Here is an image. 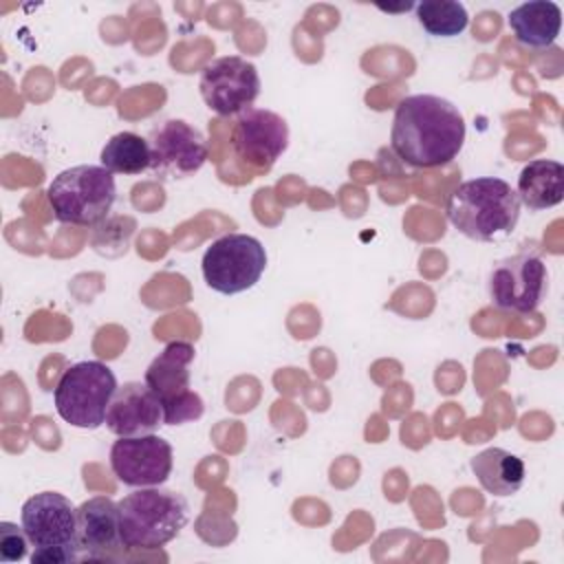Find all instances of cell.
Here are the masks:
<instances>
[{
	"instance_id": "obj_9",
	"label": "cell",
	"mask_w": 564,
	"mask_h": 564,
	"mask_svg": "<svg viewBox=\"0 0 564 564\" xmlns=\"http://www.w3.org/2000/svg\"><path fill=\"white\" fill-rule=\"evenodd\" d=\"M198 88L205 106L216 115H240L260 95V73L240 55H223L203 68Z\"/></svg>"
},
{
	"instance_id": "obj_7",
	"label": "cell",
	"mask_w": 564,
	"mask_h": 564,
	"mask_svg": "<svg viewBox=\"0 0 564 564\" xmlns=\"http://www.w3.org/2000/svg\"><path fill=\"white\" fill-rule=\"evenodd\" d=\"M194 357L196 350L189 341H170L145 370L143 381L161 401L163 425L196 421L205 412L200 394L189 386V366Z\"/></svg>"
},
{
	"instance_id": "obj_19",
	"label": "cell",
	"mask_w": 564,
	"mask_h": 564,
	"mask_svg": "<svg viewBox=\"0 0 564 564\" xmlns=\"http://www.w3.org/2000/svg\"><path fill=\"white\" fill-rule=\"evenodd\" d=\"M101 165L112 174H141L152 165V152L148 139L137 132L123 130L112 134L99 154Z\"/></svg>"
},
{
	"instance_id": "obj_10",
	"label": "cell",
	"mask_w": 564,
	"mask_h": 564,
	"mask_svg": "<svg viewBox=\"0 0 564 564\" xmlns=\"http://www.w3.org/2000/svg\"><path fill=\"white\" fill-rule=\"evenodd\" d=\"M546 293V264L529 251L507 256L489 273V297L496 308L533 313Z\"/></svg>"
},
{
	"instance_id": "obj_11",
	"label": "cell",
	"mask_w": 564,
	"mask_h": 564,
	"mask_svg": "<svg viewBox=\"0 0 564 564\" xmlns=\"http://www.w3.org/2000/svg\"><path fill=\"white\" fill-rule=\"evenodd\" d=\"M174 465L172 445L159 434L119 436L110 447V469L126 487H159Z\"/></svg>"
},
{
	"instance_id": "obj_15",
	"label": "cell",
	"mask_w": 564,
	"mask_h": 564,
	"mask_svg": "<svg viewBox=\"0 0 564 564\" xmlns=\"http://www.w3.org/2000/svg\"><path fill=\"white\" fill-rule=\"evenodd\" d=\"M163 425V408L145 381H128L117 388L106 412V427L117 436L152 434Z\"/></svg>"
},
{
	"instance_id": "obj_18",
	"label": "cell",
	"mask_w": 564,
	"mask_h": 564,
	"mask_svg": "<svg viewBox=\"0 0 564 564\" xmlns=\"http://www.w3.org/2000/svg\"><path fill=\"white\" fill-rule=\"evenodd\" d=\"M469 467L480 487L498 498L516 494L524 482V463L520 456L502 449L487 447L471 456Z\"/></svg>"
},
{
	"instance_id": "obj_13",
	"label": "cell",
	"mask_w": 564,
	"mask_h": 564,
	"mask_svg": "<svg viewBox=\"0 0 564 564\" xmlns=\"http://www.w3.org/2000/svg\"><path fill=\"white\" fill-rule=\"evenodd\" d=\"M150 170L170 178H183L198 172L207 161V141L200 130L183 119H167L150 137Z\"/></svg>"
},
{
	"instance_id": "obj_21",
	"label": "cell",
	"mask_w": 564,
	"mask_h": 564,
	"mask_svg": "<svg viewBox=\"0 0 564 564\" xmlns=\"http://www.w3.org/2000/svg\"><path fill=\"white\" fill-rule=\"evenodd\" d=\"M31 546L22 524L0 522V560L2 562H20L26 557V549Z\"/></svg>"
},
{
	"instance_id": "obj_17",
	"label": "cell",
	"mask_w": 564,
	"mask_h": 564,
	"mask_svg": "<svg viewBox=\"0 0 564 564\" xmlns=\"http://www.w3.org/2000/svg\"><path fill=\"white\" fill-rule=\"evenodd\" d=\"M520 203L529 209H551L564 198V165L555 159L529 161L518 174Z\"/></svg>"
},
{
	"instance_id": "obj_12",
	"label": "cell",
	"mask_w": 564,
	"mask_h": 564,
	"mask_svg": "<svg viewBox=\"0 0 564 564\" xmlns=\"http://www.w3.org/2000/svg\"><path fill=\"white\" fill-rule=\"evenodd\" d=\"M231 145L242 165L269 172L289 145V126L273 110L247 108L234 123Z\"/></svg>"
},
{
	"instance_id": "obj_16",
	"label": "cell",
	"mask_w": 564,
	"mask_h": 564,
	"mask_svg": "<svg viewBox=\"0 0 564 564\" xmlns=\"http://www.w3.org/2000/svg\"><path fill=\"white\" fill-rule=\"evenodd\" d=\"M507 24L518 44L527 48H549L562 29V9L553 0H531L518 4Z\"/></svg>"
},
{
	"instance_id": "obj_3",
	"label": "cell",
	"mask_w": 564,
	"mask_h": 564,
	"mask_svg": "<svg viewBox=\"0 0 564 564\" xmlns=\"http://www.w3.org/2000/svg\"><path fill=\"white\" fill-rule=\"evenodd\" d=\"M119 531L126 549L156 551L172 542L189 520L183 494L159 487H139L119 502Z\"/></svg>"
},
{
	"instance_id": "obj_1",
	"label": "cell",
	"mask_w": 564,
	"mask_h": 564,
	"mask_svg": "<svg viewBox=\"0 0 564 564\" xmlns=\"http://www.w3.org/2000/svg\"><path fill=\"white\" fill-rule=\"evenodd\" d=\"M465 117L449 99L419 93L399 101L390 145L408 165L432 170L449 165L465 143Z\"/></svg>"
},
{
	"instance_id": "obj_20",
	"label": "cell",
	"mask_w": 564,
	"mask_h": 564,
	"mask_svg": "<svg viewBox=\"0 0 564 564\" xmlns=\"http://www.w3.org/2000/svg\"><path fill=\"white\" fill-rule=\"evenodd\" d=\"M416 22L432 37H456L469 24V13L458 0H423L414 4Z\"/></svg>"
},
{
	"instance_id": "obj_4",
	"label": "cell",
	"mask_w": 564,
	"mask_h": 564,
	"mask_svg": "<svg viewBox=\"0 0 564 564\" xmlns=\"http://www.w3.org/2000/svg\"><path fill=\"white\" fill-rule=\"evenodd\" d=\"M46 198L59 223L95 227L108 218L117 200L115 174L93 163L62 170L48 183Z\"/></svg>"
},
{
	"instance_id": "obj_14",
	"label": "cell",
	"mask_w": 564,
	"mask_h": 564,
	"mask_svg": "<svg viewBox=\"0 0 564 564\" xmlns=\"http://www.w3.org/2000/svg\"><path fill=\"white\" fill-rule=\"evenodd\" d=\"M79 557L112 560L123 546L119 531V507L112 498L93 496L77 507Z\"/></svg>"
},
{
	"instance_id": "obj_22",
	"label": "cell",
	"mask_w": 564,
	"mask_h": 564,
	"mask_svg": "<svg viewBox=\"0 0 564 564\" xmlns=\"http://www.w3.org/2000/svg\"><path fill=\"white\" fill-rule=\"evenodd\" d=\"M410 7H412V4H408V2H405V4H401V7H381V4H379V9H381V11H388V13H397V11H408Z\"/></svg>"
},
{
	"instance_id": "obj_6",
	"label": "cell",
	"mask_w": 564,
	"mask_h": 564,
	"mask_svg": "<svg viewBox=\"0 0 564 564\" xmlns=\"http://www.w3.org/2000/svg\"><path fill=\"white\" fill-rule=\"evenodd\" d=\"M117 377L104 361L86 359L68 366L55 390L53 403L62 421L79 430H97L106 423V412L117 392Z\"/></svg>"
},
{
	"instance_id": "obj_2",
	"label": "cell",
	"mask_w": 564,
	"mask_h": 564,
	"mask_svg": "<svg viewBox=\"0 0 564 564\" xmlns=\"http://www.w3.org/2000/svg\"><path fill=\"white\" fill-rule=\"evenodd\" d=\"M447 220L463 236L478 242L507 238L520 218L516 189L498 176H478L460 183L445 203Z\"/></svg>"
},
{
	"instance_id": "obj_8",
	"label": "cell",
	"mask_w": 564,
	"mask_h": 564,
	"mask_svg": "<svg viewBox=\"0 0 564 564\" xmlns=\"http://www.w3.org/2000/svg\"><path fill=\"white\" fill-rule=\"evenodd\" d=\"M267 269L264 245L249 234H225L203 253L205 284L220 295H238L253 289Z\"/></svg>"
},
{
	"instance_id": "obj_5",
	"label": "cell",
	"mask_w": 564,
	"mask_h": 564,
	"mask_svg": "<svg viewBox=\"0 0 564 564\" xmlns=\"http://www.w3.org/2000/svg\"><path fill=\"white\" fill-rule=\"evenodd\" d=\"M20 524L33 546V564H66L79 560L77 507L57 491L31 496L20 511Z\"/></svg>"
}]
</instances>
